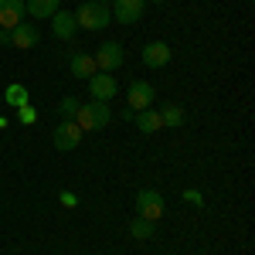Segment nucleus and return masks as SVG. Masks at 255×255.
<instances>
[{"mask_svg":"<svg viewBox=\"0 0 255 255\" xmlns=\"http://www.w3.org/2000/svg\"><path fill=\"white\" fill-rule=\"evenodd\" d=\"M75 24L79 31H102L113 24V14H109V3H96V0H85L79 10H75Z\"/></svg>","mask_w":255,"mask_h":255,"instance_id":"nucleus-1","label":"nucleus"},{"mask_svg":"<svg viewBox=\"0 0 255 255\" xmlns=\"http://www.w3.org/2000/svg\"><path fill=\"white\" fill-rule=\"evenodd\" d=\"M109 119H113V109H109V102H82L79 113H75V123H79V129H106L109 126Z\"/></svg>","mask_w":255,"mask_h":255,"instance_id":"nucleus-2","label":"nucleus"},{"mask_svg":"<svg viewBox=\"0 0 255 255\" xmlns=\"http://www.w3.org/2000/svg\"><path fill=\"white\" fill-rule=\"evenodd\" d=\"M136 215L146 218V221H160L163 218V194L153 187H143L136 194Z\"/></svg>","mask_w":255,"mask_h":255,"instance_id":"nucleus-3","label":"nucleus"},{"mask_svg":"<svg viewBox=\"0 0 255 255\" xmlns=\"http://www.w3.org/2000/svg\"><path fill=\"white\" fill-rule=\"evenodd\" d=\"M92 58H96L99 72H119L123 68V44L119 41H106V44H99V51Z\"/></svg>","mask_w":255,"mask_h":255,"instance_id":"nucleus-4","label":"nucleus"},{"mask_svg":"<svg viewBox=\"0 0 255 255\" xmlns=\"http://www.w3.org/2000/svg\"><path fill=\"white\" fill-rule=\"evenodd\" d=\"M82 143V129L75 119H61L58 126H55V150H61V153H68V150H75Z\"/></svg>","mask_w":255,"mask_h":255,"instance_id":"nucleus-5","label":"nucleus"},{"mask_svg":"<svg viewBox=\"0 0 255 255\" xmlns=\"http://www.w3.org/2000/svg\"><path fill=\"white\" fill-rule=\"evenodd\" d=\"M143 10H146V0H113V7H109L113 20H119V24H136Z\"/></svg>","mask_w":255,"mask_h":255,"instance_id":"nucleus-6","label":"nucleus"},{"mask_svg":"<svg viewBox=\"0 0 255 255\" xmlns=\"http://www.w3.org/2000/svg\"><path fill=\"white\" fill-rule=\"evenodd\" d=\"M116 92H119V82L109 75V72H102V75H92L89 79V96L96 99V102H109V99H116Z\"/></svg>","mask_w":255,"mask_h":255,"instance_id":"nucleus-7","label":"nucleus"},{"mask_svg":"<svg viewBox=\"0 0 255 255\" xmlns=\"http://www.w3.org/2000/svg\"><path fill=\"white\" fill-rule=\"evenodd\" d=\"M126 102H129V109H133V113H139V109H150V106H153V85H150V82H143V79L129 82Z\"/></svg>","mask_w":255,"mask_h":255,"instance_id":"nucleus-8","label":"nucleus"},{"mask_svg":"<svg viewBox=\"0 0 255 255\" xmlns=\"http://www.w3.org/2000/svg\"><path fill=\"white\" fill-rule=\"evenodd\" d=\"M41 41V31L34 24H27V20H20L17 27H10V44L20 48V51H27V48H38Z\"/></svg>","mask_w":255,"mask_h":255,"instance_id":"nucleus-9","label":"nucleus"},{"mask_svg":"<svg viewBox=\"0 0 255 255\" xmlns=\"http://www.w3.org/2000/svg\"><path fill=\"white\" fill-rule=\"evenodd\" d=\"M167 61H170V44L167 41H150L143 48V65L146 68H163Z\"/></svg>","mask_w":255,"mask_h":255,"instance_id":"nucleus-10","label":"nucleus"},{"mask_svg":"<svg viewBox=\"0 0 255 255\" xmlns=\"http://www.w3.org/2000/svg\"><path fill=\"white\" fill-rule=\"evenodd\" d=\"M51 34L58 41H72L75 34H79V24H75V14H65V10H58L55 17H51Z\"/></svg>","mask_w":255,"mask_h":255,"instance_id":"nucleus-11","label":"nucleus"},{"mask_svg":"<svg viewBox=\"0 0 255 255\" xmlns=\"http://www.w3.org/2000/svg\"><path fill=\"white\" fill-rule=\"evenodd\" d=\"M24 0H0V27H17L20 20H24Z\"/></svg>","mask_w":255,"mask_h":255,"instance_id":"nucleus-12","label":"nucleus"},{"mask_svg":"<svg viewBox=\"0 0 255 255\" xmlns=\"http://www.w3.org/2000/svg\"><path fill=\"white\" fill-rule=\"evenodd\" d=\"M68 65H72V75H75V79H85V82L99 72V68H96V58H92V55H85V51H75Z\"/></svg>","mask_w":255,"mask_h":255,"instance_id":"nucleus-13","label":"nucleus"},{"mask_svg":"<svg viewBox=\"0 0 255 255\" xmlns=\"http://www.w3.org/2000/svg\"><path fill=\"white\" fill-rule=\"evenodd\" d=\"M58 7H61V0H24V10H27L31 17H38V20L55 17Z\"/></svg>","mask_w":255,"mask_h":255,"instance_id":"nucleus-14","label":"nucleus"},{"mask_svg":"<svg viewBox=\"0 0 255 255\" xmlns=\"http://www.w3.org/2000/svg\"><path fill=\"white\" fill-rule=\"evenodd\" d=\"M136 126H139V133H157V129H163V119H160V113L150 106V109H139L136 113Z\"/></svg>","mask_w":255,"mask_h":255,"instance_id":"nucleus-15","label":"nucleus"},{"mask_svg":"<svg viewBox=\"0 0 255 255\" xmlns=\"http://www.w3.org/2000/svg\"><path fill=\"white\" fill-rule=\"evenodd\" d=\"M129 235L133 238H139V242H146V238H153L157 235V221H146V218H133L129 221Z\"/></svg>","mask_w":255,"mask_h":255,"instance_id":"nucleus-16","label":"nucleus"},{"mask_svg":"<svg viewBox=\"0 0 255 255\" xmlns=\"http://www.w3.org/2000/svg\"><path fill=\"white\" fill-rule=\"evenodd\" d=\"M157 113H160V119H163L167 129H180V123H184V109H180V106H170V102H167V106H160Z\"/></svg>","mask_w":255,"mask_h":255,"instance_id":"nucleus-17","label":"nucleus"},{"mask_svg":"<svg viewBox=\"0 0 255 255\" xmlns=\"http://www.w3.org/2000/svg\"><path fill=\"white\" fill-rule=\"evenodd\" d=\"M3 102H7V106H14V109L27 106V89L17 85V82H14V85H7V89H3Z\"/></svg>","mask_w":255,"mask_h":255,"instance_id":"nucleus-18","label":"nucleus"},{"mask_svg":"<svg viewBox=\"0 0 255 255\" xmlns=\"http://www.w3.org/2000/svg\"><path fill=\"white\" fill-rule=\"evenodd\" d=\"M79 106H82V102H79L75 96H65V99L58 102V113H61V119H75V113H79Z\"/></svg>","mask_w":255,"mask_h":255,"instance_id":"nucleus-19","label":"nucleus"},{"mask_svg":"<svg viewBox=\"0 0 255 255\" xmlns=\"http://www.w3.org/2000/svg\"><path fill=\"white\" fill-rule=\"evenodd\" d=\"M17 119L24 123V126H31V123L38 119V109H34V106L27 102V106H20V109H17Z\"/></svg>","mask_w":255,"mask_h":255,"instance_id":"nucleus-20","label":"nucleus"},{"mask_svg":"<svg viewBox=\"0 0 255 255\" xmlns=\"http://www.w3.org/2000/svg\"><path fill=\"white\" fill-rule=\"evenodd\" d=\"M61 204H65V208H75V204H79V197L72 194V191H61Z\"/></svg>","mask_w":255,"mask_h":255,"instance_id":"nucleus-21","label":"nucleus"},{"mask_svg":"<svg viewBox=\"0 0 255 255\" xmlns=\"http://www.w3.org/2000/svg\"><path fill=\"white\" fill-rule=\"evenodd\" d=\"M184 201H191V204H201V194H197V191H187V194H184Z\"/></svg>","mask_w":255,"mask_h":255,"instance_id":"nucleus-22","label":"nucleus"},{"mask_svg":"<svg viewBox=\"0 0 255 255\" xmlns=\"http://www.w3.org/2000/svg\"><path fill=\"white\" fill-rule=\"evenodd\" d=\"M0 44H10V31L7 27H0Z\"/></svg>","mask_w":255,"mask_h":255,"instance_id":"nucleus-23","label":"nucleus"},{"mask_svg":"<svg viewBox=\"0 0 255 255\" xmlns=\"http://www.w3.org/2000/svg\"><path fill=\"white\" fill-rule=\"evenodd\" d=\"M96 3H113V0H96Z\"/></svg>","mask_w":255,"mask_h":255,"instance_id":"nucleus-24","label":"nucleus"},{"mask_svg":"<svg viewBox=\"0 0 255 255\" xmlns=\"http://www.w3.org/2000/svg\"><path fill=\"white\" fill-rule=\"evenodd\" d=\"M153 3H163V0H153Z\"/></svg>","mask_w":255,"mask_h":255,"instance_id":"nucleus-25","label":"nucleus"}]
</instances>
